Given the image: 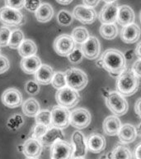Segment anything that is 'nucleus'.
<instances>
[{"instance_id": "obj_39", "label": "nucleus", "mask_w": 141, "mask_h": 159, "mask_svg": "<svg viewBox=\"0 0 141 159\" xmlns=\"http://www.w3.org/2000/svg\"><path fill=\"white\" fill-rule=\"evenodd\" d=\"M26 0H7L5 1L6 7L12 8L15 10H19L24 7Z\"/></svg>"}, {"instance_id": "obj_27", "label": "nucleus", "mask_w": 141, "mask_h": 159, "mask_svg": "<svg viewBox=\"0 0 141 159\" xmlns=\"http://www.w3.org/2000/svg\"><path fill=\"white\" fill-rule=\"evenodd\" d=\"M37 52V47L32 40L26 39L18 48V53L22 58L33 57Z\"/></svg>"}, {"instance_id": "obj_44", "label": "nucleus", "mask_w": 141, "mask_h": 159, "mask_svg": "<svg viewBox=\"0 0 141 159\" xmlns=\"http://www.w3.org/2000/svg\"><path fill=\"white\" fill-rule=\"evenodd\" d=\"M135 56V50L130 49L127 50L125 53H124V57H125V59L126 60H132Z\"/></svg>"}, {"instance_id": "obj_17", "label": "nucleus", "mask_w": 141, "mask_h": 159, "mask_svg": "<svg viewBox=\"0 0 141 159\" xmlns=\"http://www.w3.org/2000/svg\"><path fill=\"white\" fill-rule=\"evenodd\" d=\"M106 139L101 134L93 133L87 139L88 150L92 153H100L106 148Z\"/></svg>"}, {"instance_id": "obj_55", "label": "nucleus", "mask_w": 141, "mask_h": 159, "mask_svg": "<svg viewBox=\"0 0 141 159\" xmlns=\"http://www.w3.org/2000/svg\"><path fill=\"white\" fill-rule=\"evenodd\" d=\"M26 159H38V158H26Z\"/></svg>"}, {"instance_id": "obj_35", "label": "nucleus", "mask_w": 141, "mask_h": 159, "mask_svg": "<svg viewBox=\"0 0 141 159\" xmlns=\"http://www.w3.org/2000/svg\"><path fill=\"white\" fill-rule=\"evenodd\" d=\"M49 129V128L45 126V125H42V124H36V125H35L33 129H32V138L34 139L40 140L45 134V133L48 131Z\"/></svg>"}, {"instance_id": "obj_30", "label": "nucleus", "mask_w": 141, "mask_h": 159, "mask_svg": "<svg viewBox=\"0 0 141 159\" xmlns=\"http://www.w3.org/2000/svg\"><path fill=\"white\" fill-rule=\"evenodd\" d=\"M71 37L76 43L82 45L91 36L89 35L88 30L87 28L83 27H77L73 30Z\"/></svg>"}, {"instance_id": "obj_40", "label": "nucleus", "mask_w": 141, "mask_h": 159, "mask_svg": "<svg viewBox=\"0 0 141 159\" xmlns=\"http://www.w3.org/2000/svg\"><path fill=\"white\" fill-rule=\"evenodd\" d=\"M42 3L41 1H36V0H26L24 7L26 9L30 11V12H36V10L39 8V7Z\"/></svg>"}, {"instance_id": "obj_42", "label": "nucleus", "mask_w": 141, "mask_h": 159, "mask_svg": "<svg viewBox=\"0 0 141 159\" xmlns=\"http://www.w3.org/2000/svg\"><path fill=\"white\" fill-rule=\"evenodd\" d=\"M132 70L139 78H141V59H139L135 61L132 66Z\"/></svg>"}, {"instance_id": "obj_24", "label": "nucleus", "mask_w": 141, "mask_h": 159, "mask_svg": "<svg viewBox=\"0 0 141 159\" xmlns=\"http://www.w3.org/2000/svg\"><path fill=\"white\" fill-rule=\"evenodd\" d=\"M41 61L36 56L22 58L20 63L22 70L28 75H35L40 67L41 66Z\"/></svg>"}, {"instance_id": "obj_15", "label": "nucleus", "mask_w": 141, "mask_h": 159, "mask_svg": "<svg viewBox=\"0 0 141 159\" xmlns=\"http://www.w3.org/2000/svg\"><path fill=\"white\" fill-rule=\"evenodd\" d=\"M2 103L10 109H15L22 104V94L17 89H7L1 96Z\"/></svg>"}, {"instance_id": "obj_7", "label": "nucleus", "mask_w": 141, "mask_h": 159, "mask_svg": "<svg viewBox=\"0 0 141 159\" xmlns=\"http://www.w3.org/2000/svg\"><path fill=\"white\" fill-rule=\"evenodd\" d=\"M70 114L68 109L64 107L54 106L51 110V127L59 129H66L70 124Z\"/></svg>"}, {"instance_id": "obj_51", "label": "nucleus", "mask_w": 141, "mask_h": 159, "mask_svg": "<svg viewBox=\"0 0 141 159\" xmlns=\"http://www.w3.org/2000/svg\"><path fill=\"white\" fill-rule=\"evenodd\" d=\"M96 66L98 67V68H102V62H101V61L100 59H98L97 61H96Z\"/></svg>"}, {"instance_id": "obj_36", "label": "nucleus", "mask_w": 141, "mask_h": 159, "mask_svg": "<svg viewBox=\"0 0 141 159\" xmlns=\"http://www.w3.org/2000/svg\"><path fill=\"white\" fill-rule=\"evenodd\" d=\"M12 32L7 27H0V47L8 46Z\"/></svg>"}, {"instance_id": "obj_2", "label": "nucleus", "mask_w": 141, "mask_h": 159, "mask_svg": "<svg viewBox=\"0 0 141 159\" xmlns=\"http://www.w3.org/2000/svg\"><path fill=\"white\" fill-rule=\"evenodd\" d=\"M139 88V78L132 69L126 68L116 80L117 91L123 96H131L138 91Z\"/></svg>"}, {"instance_id": "obj_33", "label": "nucleus", "mask_w": 141, "mask_h": 159, "mask_svg": "<svg viewBox=\"0 0 141 159\" xmlns=\"http://www.w3.org/2000/svg\"><path fill=\"white\" fill-rule=\"evenodd\" d=\"M51 84L52 86L58 89V90L63 89L64 87H66L67 82L65 73L61 71L54 72V76H53V79H52Z\"/></svg>"}, {"instance_id": "obj_48", "label": "nucleus", "mask_w": 141, "mask_h": 159, "mask_svg": "<svg viewBox=\"0 0 141 159\" xmlns=\"http://www.w3.org/2000/svg\"><path fill=\"white\" fill-rule=\"evenodd\" d=\"M135 52L136 57H138L139 59H141V42H139L138 45L136 46Z\"/></svg>"}, {"instance_id": "obj_31", "label": "nucleus", "mask_w": 141, "mask_h": 159, "mask_svg": "<svg viewBox=\"0 0 141 159\" xmlns=\"http://www.w3.org/2000/svg\"><path fill=\"white\" fill-rule=\"evenodd\" d=\"M24 34L20 29H16L12 31L10 37L8 47L12 49H18L20 46L24 41Z\"/></svg>"}, {"instance_id": "obj_37", "label": "nucleus", "mask_w": 141, "mask_h": 159, "mask_svg": "<svg viewBox=\"0 0 141 159\" xmlns=\"http://www.w3.org/2000/svg\"><path fill=\"white\" fill-rule=\"evenodd\" d=\"M25 91L31 95H36L40 91V84L35 80H29L25 84Z\"/></svg>"}, {"instance_id": "obj_32", "label": "nucleus", "mask_w": 141, "mask_h": 159, "mask_svg": "<svg viewBox=\"0 0 141 159\" xmlns=\"http://www.w3.org/2000/svg\"><path fill=\"white\" fill-rule=\"evenodd\" d=\"M36 124H42L48 128H50L51 127V111L47 110V109L41 110L36 116Z\"/></svg>"}, {"instance_id": "obj_21", "label": "nucleus", "mask_w": 141, "mask_h": 159, "mask_svg": "<svg viewBox=\"0 0 141 159\" xmlns=\"http://www.w3.org/2000/svg\"><path fill=\"white\" fill-rule=\"evenodd\" d=\"M64 134L62 129L50 127L44 136L40 139L42 146L51 147L58 140H64Z\"/></svg>"}, {"instance_id": "obj_4", "label": "nucleus", "mask_w": 141, "mask_h": 159, "mask_svg": "<svg viewBox=\"0 0 141 159\" xmlns=\"http://www.w3.org/2000/svg\"><path fill=\"white\" fill-rule=\"evenodd\" d=\"M65 73L67 86L69 88L80 91L83 89L88 83V78L86 73L78 68H70L67 70Z\"/></svg>"}, {"instance_id": "obj_20", "label": "nucleus", "mask_w": 141, "mask_h": 159, "mask_svg": "<svg viewBox=\"0 0 141 159\" xmlns=\"http://www.w3.org/2000/svg\"><path fill=\"white\" fill-rule=\"evenodd\" d=\"M121 128V122L116 115H110L104 119L102 124L103 132L108 136L117 135Z\"/></svg>"}, {"instance_id": "obj_14", "label": "nucleus", "mask_w": 141, "mask_h": 159, "mask_svg": "<svg viewBox=\"0 0 141 159\" xmlns=\"http://www.w3.org/2000/svg\"><path fill=\"white\" fill-rule=\"evenodd\" d=\"M72 146L74 149L73 157H84L88 152L87 139L80 131H74L71 137Z\"/></svg>"}, {"instance_id": "obj_23", "label": "nucleus", "mask_w": 141, "mask_h": 159, "mask_svg": "<svg viewBox=\"0 0 141 159\" xmlns=\"http://www.w3.org/2000/svg\"><path fill=\"white\" fill-rule=\"evenodd\" d=\"M135 18V15L133 9L128 5H121L119 6L117 22L122 27H126L128 25L134 23Z\"/></svg>"}, {"instance_id": "obj_38", "label": "nucleus", "mask_w": 141, "mask_h": 159, "mask_svg": "<svg viewBox=\"0 0 141 159\" xmlns=\"http://www.w3.org/2000/svg\"><path fill=\"white\" fill-rule=\"evenodd\" d=\"M83 58V54L80 48L76 47L75 49L72 52V53L68 57L69 62H71L72 64H79L82 61V60Z\"/></svg>"}, {"instance_id": "obj_12", "label": "nucleus", "mask_w": 141, "mask_h": 159, "mask_svg": "<svg viewBox=\"0 0 141 159\" xmlns=\"http://www.w3.org/2000/svg\"><path fill=\"white\" fill-rule=\"evenodd\" d=\"M73 17L83 24H92L96 20V12L93 8L80 4L74 8Z\"/></svg>"}, {"instance_id": "obj_45", "label": "nucleus", "mask_w": 141, "mask_h": 159, "mask_svg": "<svg viewBox=\"0 0 141 159\" xmlns=\"http://www.w3.org/2000/svg\"><path fill=\"white\" fill-rule=\"evenodd\" d=\"M99 1H88V0L83 1V5L88 7H91V8H93L94 7H96Z\"/></svg>"}, {"instance_id": "obj_34", "label": "nucleus", "mask_w": 141, "mask_h": 159, "mask_svg": "<svg viewBox=\"0 0 141 159\" xmlns=\"http://www.w3.org/2000/svg\"><path fill=\"white\" fill-rule=\"evenodd\" d=\"M74 21L73 15L66 10H61L57 13V22L62 27H68Z\"/></svg>"}, {"instance_id": "obj_9", "label": "nucleus", "mask_w": 141, "mask_h": 159, "mask_svg": "<svg viewBox=\"0 0 141 159\" xmlns=\"http://www.w3.org/2000/svg\"><path fill=\"white\" fill-rule=\"evenodd\" d=\"M0 22L6 27H17L23 22V15L19 10L3 7L0 8Z\"/></svg>"}, {"instance_id": "obj_5", "label": "nucleus", "mask_w": 141, "mask_h": 159, "mask_svg": "<svg viewBox=\"0 0 141 159\" xmlns=\"http://www.w3.org/2000/svg\"><path fill=\"white\" fill-rule=\"evenodd\" d=\"M55 99L59 106L69 109L79 104L80 101V95L78 91L66 86L57 90Z\"/></svg>"}, {"instance_id": "obj_8", "label": "nucleus", "mask_w": 141, "mask_h": 159, "mask_svg": "<svg viewBox=\"0 0 141 159\" xmlns=\"http://www.w3.org/2000/svg\"><path fill=\"white\" fill-rule=\"evenodd\" d=\"M74 149L65 140H58L50 148V159H72Z\"/></svg>"}, {"instance_id": "obj_47", "label": "nucleus", "mask_w": 141, "mask_h": 159, "mask_svg": "<svg viewBox=\"0 0 141 159\" xmlns=\"http://www.w3.org/2000/svg\"><path fill=\"white\" fill-rule=\"evenodd\" d=\"M101 94H102V96L105 98V99H106L107 97L109 96V94H110V93H111V90H110V89H109L108 87H102L101 89Z\"/></svg>"}, {"instance_id": "obj_54", "label": "nucleus", "mask_w": 141, "mask_h": 159, "mask_svg": "<svg viewBox=\"0 0 141 159\" xmlns=\"http://www.w3.org/2000/svg\"><path fill=\"white\" fill-rule=\"evenodd\" d=\"M139 21H140V23H141V11L139 12Z\"/></svg>"}, {"instance_id": "obj_43", "label": "nucleus", "mask_w": 141, "mask_h": 159, "mask_svg": "<svg viewBox=\"0 0 141 159\" xmlns=\"http://www.w3.org/2000/svg\"><path fill=\"white\" fill-rule=\"evenodd\" d=\"M135 114L139 116V119H141V98H139L136 100L135 104Z\"/></svg>"}, {"instance_id": "obj_25", "label": "nucleus", "mask_w": 141, "mask_h": 159, "mask_svg": "<svg viewBox=\"0 0 141 159\" xmlns=\"http://www.w3.org/2000/svg\"><path fill=\"white\" fill-rule=\"evenodd\" d=\"M35 16L38 22H47L54 16V9L49 3H42L35 12Z\"/></svg>"}, {"instance_id": "obj_56", "label": "nucleus", "mask_w": 141, "mask_h": 159, "mask_svg": "<svg viewBox=\"0 0 141 159\" xmlns=\"http://www.w3.org/2000/svg\"><path fill=\"white\" fill-rule=\"evenodd\" d=\"M0 52H1V50H0Z\"/></svg>"}, {"instance_id": "obj_29", "label": "nucleus", "mask_w": 141, "mask_h": 159, "mask_svg": "<svg viewBox=\"0 0 141 159\" xmlns=\"http://www.w3.org/2000/svg\"><path fill=\"white\" fill-rule=\"evenodd\" d=\"M99 32L104 39L113 40L117 37L118 28L116 24H101Z\"/></svg>"}, {"instance_id": "obj_10", "label": "nucleus", "mask_w": 141, "mask_h": 159, "mask_svg": "<svg viewBox=\"0 0 141 159\" xmlns=\"http://www.w3.org/2000/svg\"><path fill=\"white\" fill-rule=\"evenodd\" d=\"M92 120V116L88 109L78 108L70 114V125L78 129H83L88 126Z\"/></svg>"}, {"instance_id": "obj_19", "label": "nucleus", "mask_w": 141, "mask_h": 159, "mask_svg": "<svg viewBox=\"0 0 141 159\" xmlns=\"http://www.w3.org/2000/svg\"><path fill=\"white\" fill-rule=\"evenodd\" d=\"M117 136L122 144L130 143H133L138 136L137 129L133 124H125L121 125V128Z\"/></svg>"}, {"instance_id": "obj_41", "label": "nucleus", "mask_w": 141, "mask_h": 159, "mask_svg": "<svg viewBox=\"0 0 141 159\" xmlns=\"http://www.w3.org/2000/svg\"><path fill=\"white\" fill-rule=\"evenodd\" d=\"M10 67L9 61L7 57L0 55V74H3L8 70Z\"/></svg>"}, {"instance_id": "obj_50", "label": "nucleus", "mask_w": 141, "mask_h": 159, "mask_svg": "<svg viewBox=\"0 0 141 159\" xmlns=\"http://www.w3.org/2000/svg\"><path fill=\"white\" fill-rule=\"evenodd\" d=\"M98 159H111L110 158V156H109V153L106 154H102Z\"/></svg>"}, {"instance_id": "obj_1", "label": "nucleus", "mask_w": 141, "mask_h": 159, "mask_svg": "<svg viewBox=\"0 0 141 159\" xmlns=\"http://www.w3.org/2000/svg\"><path fill=\"white\" fill-rule=\"evenodd\" d=\"M100 60L102 62V68L111 76L118 77L126 69V59L124 53L119 50L110 48L102 53Z\"/></svg>"}, {"instance_id": "obj_28", "label": "nucleus", "mask_w": 141, "mask_h": 159, "mask_svg": "<svg viewBox=\"0 0 141 159\" xmlns=\"http://www.w3.org/2000/svg\"><path fill=\"white\" fill-rule=\"evenodd\" d=\"M111 159H132V153L128 147L122 143L117 144L109 153Z\"/></svg>"}, {"instance_id": "obj_6", "label": "nucleus", "mask_w": 141, "mask_h": 159, "mask_svg": "<svg viewBox=\"0 0 141 159\" xmlns=\"http://www.w3.org/2000/svg\"><path fill=\"white\" fill-rule=\"evenodd\" d=\"M54 52L60 57H69L75 47V42L70 35L62 34L55 38L53 44Z\"/></svg>"}, {"instance_id": "obj_53", "label": "nucleus", "mask_w": 141, "mask_h": 159, "mask_svg": "<svg viewBox=\"0 0 141 159\" xmlns=\"http://www.w3.org/2000/svg\"><path fill=\"white\" fill-rule=\"evenodd\" d=\"M72 159H85L84 157H73Z\"/></svg>"}, {"instance_id": "obj_11", "label": "nucleus", "mask_w": 141, "mask_h": 159, "mask_svg": "<svg viewBox=\"0 0 141 159\" xmlns=\"http://www.w3.org/2000/svg\"><path fill=\"white\" fill-rule=\"evenodd\" d=\"M119 6L116 1H106L99 14V20L102 24H115L117 21Z\"/></svg>"}, {"instance_id": "obj_49", "label": "nucleus", "mask_w": 141, "mask_h": 159, "mask_svg": "<svg viewBox=\"0 0 141 159\" xmlns=\"http://www.w3.org/2000/svg\"><path fill=\"white\" fill-rule=\"evenodd\" d=\"M72 2H73L72 0H65V1H63V0H62V1L61 0H57V2L62 5H69Z\"/></svg>"}, {"instance_id": "obj_46", "label": "nucleus", "mask_w": 141, "mask_h": 159, "mask_svg": "<svg viewBox=\"0 0 141 159\" xmlns=\"http://www.w3.org/2000/svg\"><path fill=\"white\" fill-rule=\"evenodd\" d=\"M134 156H135V159H141V143L136 146Z\"/></svg>"}, {"instance_id": "obj_3", "label": "nucleus", "mask_w": 141, "mask_h": 159, "mask_svg": "<svg viewBox=\"0 0 141 159\" xmlns=\"http://www.w3.org/2000/svg\"><path fill=\"white\" fill-rule=\"evenodd\" d=\"M106 107L116 116H122L128 111V102L118 91H111L106 99Z\"/></svg>"}, {"instance_id": "obj_16", "label": "nucleus", "mask_w": 141, "mask_h": 159, "mask_svg": "<svg viewBox=\"0 0 141 159\" xmlns=\"http://www.w3.org/2000/svg\"><path fill=\"white\" fill-rule=\"evenodd\" d=\"M42 145L37 139H27L22 145V152L27 158H38L42 152Z\"/></svg>"}, {"instance_id": "obj_18", "label": "nucleus", "mask_w": 141, "mask_h": 159, "mask_svg": "<svg viewBox=\"0 0 141 159\" xmlns=\"http://www.w3.org/2000/svg\"><path fill=\"white\" fill-rule=\"evenodd\" d=\"M141 30L138 25L132 23L130 25L122 27L121 32V38L125 43L132 44L139 39Z\"/></svg>"}, {"instance_id": "obj_26", "label": "nucleus", "mask_w": 141, "mask_h": 159, "mask_svg": "<svg viewBox=\"0 0 141 159\" xmlns=\"http://www.w3.org/2000/svg\"><path fill=\"white\" fill-rule=\"evenodd\" d=\"M23 114L27 117H36L40 110V104L36 99L29 98L22 104V106Z\"/></svg>"}, {"instance_id": "obj_52", "label": "nucleus", "mask_w": 141, "mask_h": 159, "mask_svg": "<svg viewBox=\"0 0 141 159\" xmlns=\"http://www.w3.org/2000/svg\"><path fill=\"white\" fill-rule=\"evenodd\" d=\"M137 133H138L139 135L141 137V124H139L138 129H137Z\"/></svg>"}, {"instance_id": "obj_13", "label": "nucleus", "mask_w": 141, "mask_h": 159, "mask_svg": "<svg viewBox=\"0 0 141 159\" xmlns=\"http://www.w3.org/2000/svg\"><path fill=\"white\" fill-rule=\"evenodd\" d=\"M80 49L87 59L96 60L101 53V44L96 37H90L81 45Z\"/></svg>"}, {"instance_id": "obj_22", "label": "nucleus", "mask_w": 141, "mask_h": 159, "mask_svg": "<svg viewBox=\"0 0 141 159\" xmlns=\"http://www.w3.org/2000/svg\"><path fill=\"white\" fill-rule=\"evenodd\" d=\"M54 74V72L51 66L48 65L42 64L39 70L35 73V81H36L39 84H43V85L51 84Z\"/></svg>"}]
</instances>
